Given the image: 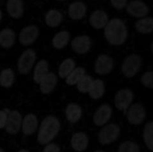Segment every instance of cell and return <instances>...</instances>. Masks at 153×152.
<instances>
[{"label":"cell","mask_w":153,"mask_h":152,"mask_svg":"<svg viewBox=\"0 0 153 152\" xmlns=\"http://www.w3.org/2000/svg\"><path fill=\"white\" fill-rule=\"evenodd\" d=\"M105 37L111 45L120 46L124 43L128 36V31L123 21L113 19L105 27Z\"/></svg>","instance_id":"cell-1"},{"label":"cell","mask_w":153,"mask_h":152,"mask_svg":"<svg viewBox=\"0 0 153 152\" xmlns=\"http://www.w3.org/2000/svg\"><path fill=\"white\" fill-rule=\"evenodd\" d=\"M60 122L55 116H47L40 125L37 140L40 145H46L52 141L58 134Z\"/></svg>","instance_id":"cell-2"},{"label":"cell","mask_w":153,"mask_h":152,"mask_svg":"<svg viewBox=\"0 0 153 152\" xmlns=\"http://www.w3.org/2000/svg\"><path fill=\"white\" fill-rule=\"evenodd\" d=\"M141 58L139 55L133 54L127 57L122 66V72L127 77H132L140 70Z\"/></svg>","instance_id":"cell-3"},{"label":"cell","mask_w":153,"mask_h":152,"mask_svg":"<svg viewBox=\"0 0 153 152\" xmlns=\"http://www.w3.org/2000/svg\"><path fill=\"white\" fill-rule=\"evenodd\" d=\"M120 135V128L115 124L106 125L99 134V141L102 145H108L114 142Z\"/></svg>","instance_id":"cell-4"},{"label":"cell","mask_w":153,"mask_h":152,"mask_svg":"<svg viewBox=\"0 0 153 152\" xmlns=\"http://www.w3.org/2000/svg\"><path fill=\"white\" fill-rule=\"evenodd\" d=\"M36 60V53L32 49H28L21 55L18 61V70L22 75H25L31 70Z\"/></svg>","instance_id":"cell-5"},{"label":"cell","mask_w":153,"mask_h":152,"mask_svg":"<svg viewBox=\"0 0 153 152\" xmlns=\"http://www.w3.org/2000/svg\"><path fill=\"white\" fill-rule=\"evenodd\" d=\"M146 117V110L141 104H134L130 107L127 113V119L132 125H140Z\"/></svg>","instance_id":"cell-6"},{"label":"cell","mask_w":153,"mask_h":152,"mask_svg":"<svg viewBox=\"0 0 153 152\" xmlns=\"http://www.w3.org/2000/svg\"><path fill=\"white\" fill-rule=\"evenodd\" d=\"M126 10L136 18H143L149 13V7L140 0H133L126 4Z\"/></svg>","instance_id":"cell-7"},{"label":"cell","mask_w":153,"mask_h":152,"mask_svg":"<svg viewBox=\"0 0 153 152\" xmlns=\"http://www.w3.org/2000/svg\"><path fill=\"white\" fill-rule=\"evenodd\" d=\"M22 125V116L16 110L9 111L7 114L5 130L10 134H16L19 132Z\"/></svg>","instance_id":"cell-8"},{"label":"cell","mask_w":153,"mask_h":152,"mask_svg":"<svg viewBox=\"0 0 153 152\" xmlns=\"http://www.w3.org/2000/svg\"><path fill=\"white\" fill-rule=\"evenodd\" d=\"M133 100V93L128 89H120L115 96V105L117 108L122 111H126L130 106Z\"/></svg>","instance_id":"cell-9"},{"label":"cell","mask_w":153,"mask_h":152,"mask_svg":"<svg viewBox=\"0 0 153 152\" xmlns=\"http://www.w3.org/2000/svg\"><path fill=\"white\" fill-rule=\"evenodd\" d=\"M38 28L35 25H29L24 28L19 34V42L23 46H28L34 43L38 36Z\"/></svg>","instance_id":"cell-10"},{"label":"cell","mask_w":153,"mask_h":152,"mask_svg":"<svg viewBox=\"0 0 153 152\" xmlns=\"http://www.w3.org/2000/svg\"><path fill=\"white\" fill-rule=\"evenodd\" d=\"M113 60L111 57L105 55H100L96 61V72L100 75L108 74L113 69Z\"/></svg>","instance_id":"cell-11"},{"label":"cell","mask_w":153,"mask_h":152,"mask_svg":"<svg viewBox=\"0 0 153 152\" xmlns=\"http://www.w3.org/2000/svg\"><path fill=\"white\" fill-rule=\"evenodd\" d=\"M72 48L78 54H85L91 48V39L88 36H79L72 40Z\"/></svg>","instance_id":"cell-12"},{"label":"cell","mask_w":153,"mask_h":152,"mask_svg":"<svg viewBox=\"0 0 153 152\" xmlns=\"http://www.w3.org/2000/svg\"><path fill=\"white\" fill-rule=\"evenodd\" d=\"M112 109L108 104L101 106L96 111L94 116V122L97 126H102L108 122L111 116Z\"/></svg>","instance_id":"cell-13"},{"label":"cell","mask_w":153,"mask_h":152,"mask_svg":"<svg viewBox=\"0 0 153 152\" xmlns=\"http://www.w3.org/2000/svg\"><path fill=\"white\" fill-rule=\"evenodd\" d=\"M108 22V15L104 10H97L93 12L90 16V23L96 29L105 28Z\"/></svg>","instance_id":"cell-14"},{"label":"cell","mask_w":153,"mask_h":152,"mask_svg":"<svg viewBox=\"0 0 153 152\" xmlns=\"http://www.w3.org/2000/svg\"><path fill=\"white\" fill-rule=\"evenodd\" d=\"M86 12L87 7L85 3L82 1H75L69 6V16L74 20L82 19L86 14Z\"/></svg>","instance_id":"cell-15"},{"label":"cell","mask_w":153,"mask_h":152,"mask_svg":"<svg viewBox=\"0 0 153 152\" xmlns=\"http://www.w3.org/2000/svg\"><path fill=\"white\" fill-rule=\"evenodd\" d=\"M88 143V137L86 134L82 132L76 133L72 137L71 145L73 148L78 152H82L86 150Z\"/></svg>","instance_id":"cell-16"},{"label":"cell","mask_w":153,"mask_h":152,"mask_svg":"<svg viewBox=\"0 0 153 152\" xmlns=\"http://www.w3.org/2000/svg\"><path fill=\"white\" fill-rule=\"evenodd\" d=\"M7 11L8 14L14 19L20 18L24 11L22 0H7Z\"/></svg>","instance_id":"cell-17"},{"label":"cell","mask_w":153,"mask_h":152,"mask_svg":"<svg viewBox=\"0 0 153 152\" xmlns=\"http://www.w3.org/2000/svg\"><path fill=\"white\" fill-rule=\"evenodd\" d=\"M57 84V76L52 72H48L40 83V91L44 94H49L53 91Z\"/></svg>","instance_id":"cell-18"},{"label":"cell","mask_w":153,"mask_h":152,"mask_svg":"<svg viewBox=\"0 0 153 152\" xmlns=\"http://www.w3.org/2000/svg\"><path fill=\"white\" fill-rule=\"evenodd\" d=\"M37 119L34 114H28L22 121V132L25 135H31L37 128Z\"/></svg>","instance_id":"cell-19"},{"label":"cell","mask_w":153,"mask_h":152,"mask_svg":"<svg viewBox=\"0 0 153 152\" xmlns=\"http://www.w3.org/2000/svg\"><path fill=\"white\" fill-rule=\"evenodd\" d=\"M16 35L13 30L4 28L0 31V46L2 48L8 49L13 46L15 43Z\"/></svg>","instance_id":"cell-20"},{"label":"cell","mask_w":153,"mask_h":152,"mask_svg":"<svg viewBox=\"0 0 153 152\" xmlns=\"http://www.w3.org/2000/svg\"><path fill=\"white\" fill-rule=\"evenodd\" d=\"M82 108L78 104L72 103L67 105L66 108V116L67 120L72 123L78 122L82 117Z\"/></svg>","instance_id":"cell-21"},{"label":"cell","mask_w":153,"mask_h":152,"mask_svg":"<svg viewBox=\"0 0 153 152\" xmlns=\"http://www.w3.org/2000/svg\"><path fill=\"white\" fill-rule=\"evenodd\" d=\"M63 20L62 13L57 10H50L45 16V22L50 27H57Z\"/></svg>","instance_id":"cell-22"},{"label":"cell","mask_w":153,"mask_h":152,"mask_svg":"<svg viewBox=\"0 0 153 152\" xmlns=\"http://www.w3.org/2000/svg\"><path fill=\"white\" fill-rule=\"evenodd\" d=\"M49 65L48 62L45 60H41L37 63L34 72V80L37 83H40L42 79L48 73Z\"/></svg>","instance_id":"cell-23"},{"label":"cell","mask_w":153,"mask_h":152,"mask_svg":"<svg viewBox=\"0 0 153 152\" xmlns=\"http://www.w3.org/2000/svg\"><path fill=\"white\" fill-rule=\"evenodd\" d=\"M135 28L141 34H149L153 31V18L144 17L139 19L135 24Z\"/></svg>","instance_id":"cell-24"},{"label":"cell","mask_w":153,"mask_h":152,"mask_svg":"<svg viewBox=\"0 0 153 152\" xmlns=\"http://www.w3.org/2000/svg\"><path fill=\"white\" fill-rule=\"evenodd\" d=\"M88 92L90 94V96L94 99H98L101 98L105 92V85L102 80L100 79L94 80L92 86Z\"/></svg>","instance_id":"cell-25"},{"label":"cell","mask_w":153,"mask_h":152,"mask_svg":"<svg viewBox=\"0 0 153 152\" xmlns=\"http://www.w3.org/2000/svg\"><path fill=\"white\" fill-rule=\"evenodd\" d=\"M70 40V34L68 31H60L56 34L52 40V44L55 48L58 49L65 47Z\"/></svg>","instance_id":"cell-26"},{"label":"cell","mask_w":153,"mask_h":152,"mask_svg":"<svg viewBox=\"0 0 153 152\" xmlns=\"http://www.w3.org/2000/svg\"><path fill=\"white\" fill-rule=\"evenodd\" d=\"M14 82V72L11 69H4L0 73V85L3 87H10Z\"/></svg>","instance_id":"cell-27"},{"label":"cell","mask_w":153,"mask_h":152,"mask_svg":"<svg viewBox=\"0 0 153 152\" xmlns=\"http://www.w3.org/2000/svg\"><path fill=\"white\" fill-rule=\"evenodd\" d=\"M76 66L75 61L71 58H67L64 60L59 66L58 69V75L61 78L67 77L70 72L73 71Z\"/></svg>","instance_id":"cell-28"},{"label":"cell","mask_w":153,"mask_h":152,"mask_svg":"<svg viewBox=\"0 0 153 152\" xmlns=\"http://www.w3.org/2000/svg\"><path fill=\"white\" fill-rule=\"evenodd\" d=\"M143 136L146 147L153 151V122H148L145 125Z\"/></svg>","instance_id":"cell-29"},{"label":"cell","mask_w":153,"mask_h":152,"mask_svg":"<svg viewBox=\"0 0 153 152\" xmlns=\"http://www.w3.org/2000/svg\"><path fill=\"white\" fill-rule=\"evenodd\" d=\"M85 75V70L82 67L75 68L66 77V82L69 85H75Z\"/></svg>","instance_id":"cell-30"},{"label":"cell","mask_w":153,"mask_h":152,"mask_svg":"<svg viewBox=\"0 0 153 152\" xmlns=\"http://www.w3.org/2000/svg\"><path fill=\"white\" fill-rule=\"evenodd\" d=\"M94 82V80L91 77V76L88 75H85L80 80H79L76 84H77V88L81 92L83 93H86V92H89L90 89H91L92 83Z\"/></svg>","instance_id":"cell-31"},{"label":"cell","mask_w":153,"mask_h":152,"mask_svg":"<svg viewBox=\"0 0 153 152\" xmlns=\"http://www.w3.org/2000/svg\"><path fill=\"white\" fill-rule=\"evenodd\" d=\"M118 152H140V147L134 142L126 141L119 146Z\"/></svg>","instance_id":"cell-32"},{"label":"cell","mask_w":153,"mask_h":152,"mask_svg":"<svg viewBox=\"0 0 153 152\" xmlns=\"http://www.w3.org/2000/svg\"><path fill=\"white\" fill-rule=\"evenodd\" d=\"M141 82L145 86L153 89V72H146L141 77Z\"/></svg>","instance_id":"cell-33"},{"label":"cell","mask_w":153,"mask_h":152,"mask_svg":"<svg viewBox=\"0 0 153 152\" xmlns=\"http://www.w3.org/2000/svg\"><path fill=\"white\" fill-rule=\"evenodd\" d=\"M8 112L9 111H7V110H0V129L5 127Z\"/></svg>","instance_id":"cell-34"},{"label":"cell","mask_w":153,"mask_h":152,"mask_svg":"<svg viewBox=\"0 0 153 152\" xmlns=\"http://www.w3.org/2000/svg\"><path fill=\"white\" fill-rule=\"evenodd\" d=\"M112 5L118 10L124 8L127 4V0H111Z\"/></svg>","instance_id":"cell-35"},{"label":"cell","mask_w":153,"mask_h":152,"mask_svg":"<svg viewBox=\"0 0 153 152\" xmlns=\"http://www.w3.org/2000/svg\"><path fill=\"white\" fill-rule=\"evenodd\" d=\"M43 152H61L60 148L55 143L48 144L43 149Z\"/></svg>","instance_id":"cell-36"},{"label":"cell","mask_w":153,"mask_h":152,"mask_svg":"<svg viewBox=\"0 0 153 152\" xmlns=\"http://www.w3.org/2000/svg\"><path fill=\"white\" fill-rule=\"evenodd\" d=\"M18 152H29V151H28V150H25V149H22V150H20Z\"/></svg>","instance_id":"cell-37"},{"label":"cell","mask_w":153,"mask_h":152,"mask_svg":"<svg viewBox=\"0 0 153 152\" xmlns=\"http://www.w3.org/2000/svg\"><path fill=\"white\" fill-rule=\"evenodd\" d=\"M1 18H2V13H1V10H0V21L1 20Z\"/></svg>","instance_id":"cell-38"},{"label":"cell","mask_w":153,"mask_h":152,"mask_svg":"<svg viewBox=\"0 0 153 152\" xmlns=\"http://www.w3.org/2000/svg\"><path fill=\"white\" fill-rule=\"evenodd\" d=\"M151 50H152V52L153 53V42L152 43V44H151Z\"/></svg>","instance_id":"cell-39"},{"label":"cell","mask_w":153,"mask_h":152,"mask_svg":"<svg viewBox=\"0 0 153 152\" xmlns=\"http://www.w3.org/2000/svg\"><path fill=\"white\" fill-rule=\"evenodd\" d=\"M0 152H5V151H4L2 148H0Z\"/></svg>","instance_id":"cell-40"},{"label":"cell","mask_w":153,"mask_h":152,"mask_svg":"<svg viewBox=\"0 0 153 152\" xmlns=\"http://www.w3.org/2000/svg\"><path fill=\"white\" fill-rule=\"evenodd\" d=\"M94 152H105L103 151H94Z\"/></svg>","instance_id":"cell-41"},{"label":"cell","mask_w":153,"mask_h":152,"mask_svg":"<svg viewBox=\"0 0 153 152\" xmlns=\"http://www.w3.org/2000/svg\"><path fill=\"white\" fill-rule=\"evenodd\" d=\"M58 1H64V0H58Z\"/></svg>","instance_id":"cell-42"}]
</instances>
